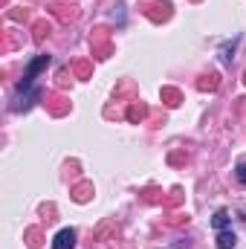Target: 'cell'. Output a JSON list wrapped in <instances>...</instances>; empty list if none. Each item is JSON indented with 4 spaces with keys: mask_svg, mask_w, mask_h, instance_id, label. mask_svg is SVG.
Listing matches in <instances>:
<instances>
[{
    "mask_svg": "<svg viewBox=\"0 0 246 249\" xmlns=\"http://www.w3.org/2000/svg\"><path fill=\"white\" fill-rule=\"evenodd\" d=\"M90 47H93V55L96 58H107L110 53H113V47H110V32L107 29H93V35H90Z\"/></svg>",
    "mask_w": 246,
    "mask_h": 249,
    "instance_id": "cell-1",
    "label": "cell"
},
{
    "mask_svg": "<svg viewBox=\"0 0 246 249\" xmlns=\"http://www.w3.org/2000/svg\"><path fill=\"white\" fill-rule=\"evenodd\" d=\"M142 15L151 18L154 23H162V20L171 18V3H151V0H145L142 3Z\"/></svg>",
    "mask_w": 246,
    "mask_h": 249,
    "instance_id": "cell-2",
    "label": "cell"
},
{
    "mask_svg": "<svg viewBox=\"0 0 246 249\" xmlns=\"http://www.w3.org/2000/svg\"><path fill=\"white\" fill-rule=\"evenodd\" d=\"M44 99V90H38V87H29V90H18V96H15V110H29L35 102H41Z\"/></svg>",
    "mask_w": 246,
    "mask_h": 249,
    "instance_id": "cell-3",
    "label": "cell"
},
{
    "mask_svg": "<svg viewBox=\"0 0 246 249\" xmlns=\"http://www.w3.org/2000/svg\"><path fill=\"white\" fill-rule=\"evenodd\" d=\"M47 64H50V55H38L35 61L26 67V72H23V81H20V87H18V90H29V87H32V81H35V75H38V72H41Z\"/></svg>",
    "mask_w": 246,
    "mask_h": 249,
    "instance_id": "cell-4",
    "label": "cell"
},
{
    "mask_svg": "<svg viewBox=\"0 0 246 249\" xmlns=\"http://www.w3.org/2000/svg\"><path fill=\"white\" fill-rule=\"evenodd\" d=\"M50 15H53V18H58L61 23H70V20H75V15H78V12H75V6H67V3H53V6H50Z\"/></svg>",
    "mask_w": 246,
    "mask_h": 249,
    "instance_id": "cell-5",
    "label": "cell"
},
{
    "mask_svg": "<svg viewBox=\"0 0 246 249\" xmlns=\"http://www.w3.org/2000/svg\"><path fill=\"white\" fill-rule=\"evenodd\" d=\"M75 247V229H61L53 241V249H72Z\"/></svg>",
    "mask_w": 246,
    "mask_h": 249,
    "instance_id": "cell-6",
    "label": "cell"
},
{
    "mask_svg": "<svg viewBox=\"0 0 246 249\" xmlns=\"http://www.w3.org/2000/svg\"><path fill=\"white\" fill-rule=\"evenodd\" d=\"M124 116H127V122L139 124L145 116H148V107H145L142 102H130V107H127V113H124Z\"/></svg>",
    "mask_w": 246,
    "mask_h": 249,
    "instance_id": "cell-7",
    "label": "cell"
},
{
    "mask_svg": "<svg viewBox=\"0 0 246 249\" xmlns=\"http://www.w3.org/2000/svg\"><path fill=\"white\" fill-rule=\"evenodd\" d=\"M197 87H200V90H209V93H214V90L220 87V75H217V72H206V75H200Z\"/></svg>",
    "mask_w": 246,
    "mask_h": 249,
    "instance_id": "cell-8",
    "label": "cell"
},
{
    "mask_svg": "<svg viewBox=\"0 0 246 249\" xmlns=\"http://www.w3.org/2000/svg\"><path fill=\"white\" fill-rule=\"evenodd\" d=\"M229 223H232V217H229V212L226 209H220L214 217H211V226L217 229V232H223V229H229Z\"/></svg>",
    "mask_w": 246,
    "mask_h": 249,
    "instance_id": "cell-9",
    "label": "cell"
},
{
    "mask_svg": "<svg viewBox=\"0 0 246 249\" xmlns=\"http://www.w3.org/2000/svg\"><path fill=\"white\" fill-rule=\"evenodd\" d=\"M47 105H50L53 116H64V113L70 110V102H64L61 96H53V102H47Z\"/></svg>",
    "mask_w": 246,
    "mask_h": 249,
    "instance_id": "cell-10",
    "label": "cell"
},
{
    "mask_svg": "<svg viewBox=\"0 0 246 249\" xmlns=\"http://www.w3.org/2000/svg\"><path fill=\"white\" fill-rule=\"evenodd\" d=\"M90 194H93V186H90V183H78V186L72 188V197H75L78 203H87Z\"/></svg>",
    "mask_w": 246,
    "mask_h": 249,
    "instance_id": "cell-11",
    "label": "cell"
},
{
    "mask_svg": "<svg viewBox=\"0 0 246 249\" xmlns=\"http://www.w3.org/2000/svg\"><path fill=\"white\" fill-rule=\"evenodd\" d=\"M162 102H165L168 107H177V105H180V90H174V87H162Z\"/></svg>",
    "mask_w": 246,
    "mask_h": 249,
    "instance_id": "cell-12",
    "label": "cell"
},
{
    "mask_svg": "<svg viewBox=\"0 0 246 249\" xmlns=\"http://www.w3.org/2000/svg\"><path fill=\"white\" fill-rule=\"evenodd\" d=\"M235 244H238V241H235V232H229V229H223V232L217 235V247H220V249H232Z\"/></svg>",
    "mask_w": 246,
    "mask_h": 249,
    "instance_id": "cell-13",
    "label": "cell"
},
{
    "mask_svg": "<svg viewBox=\"0 0 246 249\" xmlns=\"http://www.w3.org/2000/svg\"><path fill=\"white\" fill-rule=\"evenodd\" d=\"M50 29H53V26H50L47 20H38V23H35V44H41V41L50 35Z\"/></svg>",
    "mask_w": 246,
    "mask_h": 249,
    "instance_id": "cell-14",
    "label": "cell"
},
{
    "mask_svg": "<svg viewBox=\"0 0 246 249\" xmlns=\"http://www.w3.org/2000/svg\"><path fill=\"white\" fill-rule=\"evenodd\" d=\"M107 232H116V223H110V220H107V223H102V226L93 232V241H105V238H107Z\"/></svg>",
    "mask_w": 246,
    "mask_h": 249,
    "instance_id": "cell-15",
    "label": "cell"
},
{
    "mask_svg": "<svg viewBox=\"0 0 246 249\" xmlns=\"http://www.w3.org/2000/svg\"><path fill=\"white\" fill-rule=\"evenodd\" d=\"M26 244L32 249L41 247V229H29V232H26Z\"/></svg>",
    "mask_w": 246,
    "mask_h": 249,
    "instance_id": "cell-16",
    "label": "cell"
},
{
    "mask_svg": "<svg viewBox=\"0 0 246 249\" xmlns=\"http://www.w3.org/2000/svg\"><path fill=\"white\" fill-rule=\"evenodd\" d=\"M72 70H75V75H78V78H90V64H87V61H75V64H72Z\"/></svg>",
    "mask_w": 246,
    "mask_h": 249,
    "instance_id": "cell-17",
    "label": "cell"
},
{
    "mask_svg": "<svg viewBox=\"0 0 246 249\" xmlns=\"http://www.w3.org/2000/svg\"><path fill=\"white\" fill-rule=\"evenodd\" d=\"M235 177H238V183L246 186V157L244 160H238V168H235Z\"/></svg>",
    "mask_w": 246,
    "mask_h": 249,
    "instance_id": "cell-18",
    "label": "cell"
},
{
    "mask_svg": "<svg viewBox=\"0 0 246 249\" xmlns=\"http://www.w3.org/2000/svg\"><path fill=\"white\" fill-rule=\"evenodd\" d=\"M127 93H133V84H130V81H124V84L116 87V99H122V96H127Z\"/></svg>",
    "mask_w": 246,
    "mask_h": 249,
    "instance_id": "cell-19",
    "label": "cell"
},
{
    "mask_svg": "<svg viewBox=\"0 0 246 249\" xmlns=\"http://www.w3.org/2000/svg\"><path fill=\"white\" fill-rule=\"evenodd\" d=\"M67 75H70L67 70H61V72H58V87H67Z\"/></svg>",
    "mask_w": 246,
    "mask_h": 249,
    "instance_id": "cell-20",
    "label": "cell"
},
{
    "mask_svg": "<svg viewBox=\"0 0 246 249\" xmlns=\"http://www.w3.org/2000/svg\"><path fill=\"white\" fill-rule=\"evenodd\" d=\"M244 81H246V72H244Z\"/></svg>",
    "mask_w": 246,
    "mask_h": 249,
    "instance_id": "cell-21",
    "label": "cell"
}]
</instances>
